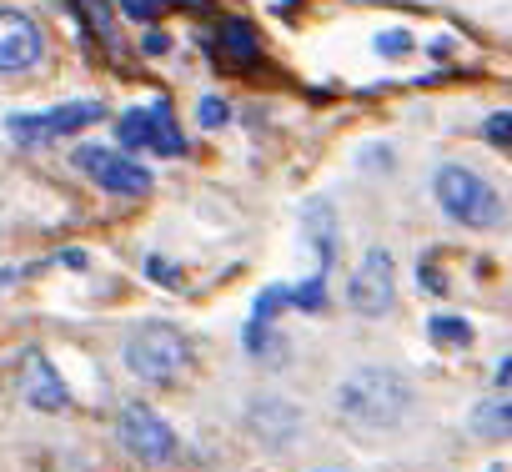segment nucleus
<instances>
[{"mask_svg":"<svg viewBox=\"0 0 512 472\" xmlns=\"http://www.w3.org/2000/svg\"><path fill=\"white\" fill-rule=\"evenodd\" d=\"M337 402H342V417L357 427H397L412 407V387L392 367H362L342 382Z\"/></svg>","mask_w":512,"mask_h":472,"instance_id":"nucleus-1","label":"nucleus"},{"mask_svg":"<svg viewBox=\"0 0 512 472\" xmlns=\"http://www.w3.org/2000/svg\"><path fill=\"white\" fill-rule=\"evenodd\" d=\"M126 362H131V372H136L141 382H176V377L191 367V342H186L176 327L151 322V327H141V332L126 342Z\"/></svg>","mask_w":512,"mask_h":472,"instance_id":"nucleus-2","label":"nucleus"},{"mask_svg":"<svg viewBox=\"0 0 512 472\" xmlns=\"http://www.w3.org/2000/svg\"><path fill=\"white\" fill-rule=\"evenodd\" d=\"M437 201H442V211H452V221H462V226H497V221H502L497 191H492L477 171H467V166H442V171H437Z\"/></svg>","mask_w":512,"mask_h":472,"instance_id":"nucleus-3","label":"nucleus"},{"mask_svg":"<svg viewBox=\"0 0 512 472\" xmlns=\"http://www.w3.org/2000/svg\"><path fill=\"white\" fill-rule=\"evenodd\" d=\"M76 171H86L111 196H146L151 191V171L136 156H121L111 146H81L76 151Z\"/></svg>","mask_w":512,"mask_h":472,"instance_id":"nucleus-4","label":"nucleus"},{"mask_svg":"<svg viewBox=\"0 0 512 472\" xmlns=\"http://www.w3.org/2000/svg\"><path fill=\"white\" fill-rule=\"evenodd\" d=\"M392 297H397V267H392V257L377 247V252H367L362 267L352 272L347 302H352L362 317H382V312H392Z\"/></svg>","mask_w":512,"mask_h":472,"instance_id":"nucleus-5","label":"nucleus"},{"mask_svg":"<svg viewBox=\"0 0 512 472\" xmlns=\"http://www.w3.org/2000/svg\"><path fill=\"white\" fill-rule=\"evenodd\" d=\"M91 121H101V101H71V106H56V111H41V116H11V136L21 146H36V141H51V136H71Z\"/></svg>","mask_w":512,"mask_h":472,"instance_id":"nucleus-6","label":"nucleus"},{"mask_svg":"<svg viewBox=\"0 0 512 472\" xmlns=\"http://www.w3.org/2000/svg\"><path fill=\"white\" fill-rule=\"evenodd\" d=\"M121 146H146V151H161V156H181L186 136L176 131L166 106H146V111H126L121 116Z\"/></svg>","mask_w":512,"mask_h":472,"instance_id":"nucleus-7","label":"nucleus"},{"mask_svg":"<svg viewBox=\"0 0 512 472\" xmlns=\"http://www.w3.org/2000/svg\"><path fill=\"white\" fill-rule=\"evenodd\" d=\"M121 437H126V447H131L136 457H146V462H166V457L176 452V432H171L151 407H141V402L121 407Z\"/></svg>","mask_w":512,"mask_h":472,"instance_id":"nucleus-8","label":"nucleus"},{"mask_svg":"<svg viewBox=\"0 0 512 472\" xmlns=\"http://www.w3.org/2000/svg\"><path fill=\"white\" fill-rule=\"evenodd\" d=\"M41 51H46L41 26L26 11L0 6V71H26V66L41 61Z\"/></svg>","mask_w":512,"mask_h":472,"instance_id":"nucleus-9","label":"nucleus"},{"mask_svg":"<svg viewBox=\"0 0 512 472\" xmlns=\"http://www.w3.org/2000/svg\"><path fill=\"white\" fill-rule=\"evenodd\" d=\"M16 387H21V397H26L36 412H61V407L71 402L66 382L56 377V367H51L41 352H26V357H21V367H16Z\"/></svg>","mask_w":512,"mask_h":472,"instance_id":"nucleus-10","label":"nucleus"},{"mask_svg":"<svg viewBox=\"0 0 512 472\" xmlns=\"http://www.w3.org/2000/svg\"><path fill=\"white\" fill-rule=\"evenodd\" d=\"M472 432L487 437V442H512V387L492 392L472 407Z\"/></svg>","mask_w":512,"mask_h":472,"instance_id":"nucleus-11","label":"nucleus"},{"mask_svg":"<svg viewBox=\"0 0 512 472\" xmlns=\"http://www.w3.org/2000/svg\"><path fill=\"white\" fill-rule=\"evenodd\" d=\"M251 427L262 432L267 442H292L297 437V407H287V402H256Z\"/></svg>","mask_w":512,"mask_h":472,"instance_id":"nucleus-12","label":"nucleus"},{"mask_svg":"<svg viewBox=\"0 0 512 472\" xmlns=\"http://www.w3.org/2000/svg\"><path fill=\"white\" fill-rule=\"evenodd\" d=\"M216 41H221V51H226L231 66H251L256 56H262V46H256V36H251V26H241V21H226Z\"/></svg>","mask_w":512,"mask_h":472,"instance_id":"nucleus-13","label":"nucleus"},{"mask_svg":"<svg viewBox=\"0 0 512 472\" xmlns=\"http://www.w3.org/2000/svg\"><path fill=\"white\" fill-rule=\"evenodd\" d=\"M432 337L447 342V347H467L472 342V327L462 317H432Z\"/></svg>","mask_w":512,"mask_h":472,"instance_id":"nucleus-14","label":"nucleus"},{"mask_svg":"<svg viewBox=\"0 0 512 472\" xmlns=\"http://www.w3.org/2000/svg\"><path fill=\"white\" fill-rule=\"evenodd\" d=\"M482 141H492V146L512 151V111H497V116H487V121H482Z\"/></svg>","mask_w":512,"mask_h":472,"instance_id":"nucleus-15","label":"nucleus"},{"mask_svg":"<svg viewBox=\"0 0 512 472\" xmlns=\"http://www.w3.org/2000/svg\"><path fill=\"white\" fill-rule=\"evenodd\" d=\"M377 51H382L387 61H397V56L412 51V36H407V31H382V36H377Z\"/></svg>","mask_w":512,"mask_h":472,"instance_id":"nucleus-16","label":"nucleus"},{"mask_svg":"<svg viewBox=\"0 0 512 472\" xmlns=\"http://www.w3.org/2000/svg\"><path fill=\"white\" fill-rule=\"evenodd\" d=\"M81 6H86V21L96 26V36L111 41V6H106V0H81Z\"/></svg>","mask_w":512,"mask_h":472,"instance_id":"nucleus-17","label":"nucleus"},{"mask_svg":"<svg viewBox=\"0 0 512 472\" xmlns=\"http://www.w3.org/2000/svg\"><path fill=\"white\" fill-rule=\"evenodd\" d=\"M116 6H121L131 21H141V26H146V21H156V16H161L166 0H116Z\"/></svg>","mask_w":512,"mask_h":472,"instance_id":"nucleus-18","label":"nucleus"},{"mask_svg":"<svg viewBox=\"0 0 512 472\" xmlns=\"http://www.w3.org/2000/svg\"><path fill=\"white\" fill-rule=\"evenodd\" d=\"M201 121H206V126H221V121H226V106H221V101H201Z\"/></svg>","mask_w":512,"mask_h":472,"instance_id":"nucleus-19","label":"nucleus"},{"mask_svg":"<svg viewBox=\"0 0 512 472\" xmlns=\"http://www.w3.org/2000/svg\"><path fill=\"white\" fill-rule=\"evenodd\" d=\"M161 51H171V41H166L161 31H151V36H146V56H161Z\"/></svg>","mask_w":512,"mask_h":472,"instance_id":"nucleus-20","label":"nucleus"}]
</instances>
